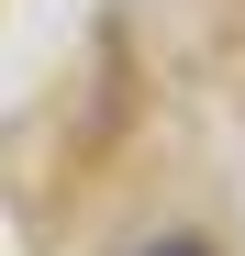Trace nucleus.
<instances>
[{
  "label": "nucleus",
  "instance_id": "nucleus-1",
  "mask_svg": "<svg viewBox=\"0 0 245 256\" xmlns=\"http://www.w3.org/2000/svg\"><path fill=\"white\" fill-rule=\"evenodd\" d=\"M145 256H212V245H145Z\"/></svg>",
  "mask_w": 245,
  "mask_h": 256
}]
</instances>
